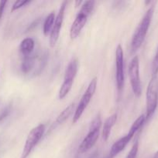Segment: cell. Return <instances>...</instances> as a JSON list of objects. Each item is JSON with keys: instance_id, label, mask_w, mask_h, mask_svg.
Masks as SVG:
<instances>
[{"instance_id": "9", "label": "cell", "mask_w": 158, "mask_h": 158, "mask_svg": "<svg viewBox=\"0 0 158 158\" xmlns=\"http://www.w3.org/2000/svg\"><path fill=\"white\" fill-rule=\"evenodd\" d=\"M100 134V129H89L88 134L84 138L78 148V153L84 154L93 148Z\"/></svg>"}, {"instance_id": "22", "label": "cell", "mask_w": 158, "mask_h": 158, "mask_svg": "<svg viewBox=\"0 0 158 158\" xmlns=\"http://www.w3.org/2000/svg\"><path fill=\"white\" fill-rule=\"evenodd\" d=\"M6 4H7V1H0V19L2 17L3 12H4V9Z\"/></svg>"}, {"instance_id": "24", "label": "cell", "mask_w": 158, "mask_h": 158, "mask_svg": "<svg viewBox=\"0 0 158 158\" xmlns=\"http://www.w3.org/2000/svg\"><path fill=\"white\" fill-rule=\"evenodd\" d=\"M83 2H82V1H76L75 6H76V7H77V6H80V5L81 4V3H83Z\"/></svg>"}, {"instance_id": "6", "label": "cell", "mask_w": 158, "mask_h": 158, "mask_svg": "<svg viewBox=\"0 0 158 158\" xmlns=\"http://www.w3.org/2000/svg\"><path fill=\"white\" fill-rule=\"evenodd\" d=\"M129 77L132 89L136 97H139L142 94L140 78H139V61L137 56L132 59L129 66Z\"/></svg>"}, {"instance_id": "7", "label": "cell", "mask_w": 158, "mask_h": 158, "mask_svg": "<svg viewBox=\"0 0 158 158\" xmlns=\"http://www.w3.org/2000/svg\"><path fill=\"white\" fill-rule=\"evenodd\" d=\"M116 79L118 90L121 91L124 86L125 74H124V53L121 45H118L116 49Z\"/></svg>"}, {"instance_id": "2", "label": "cell", "mask_w": 158, "mask_h": 158, "mask_svg": "<svg viewBox=\"0 0 158 158\" xmlns=\"http://www.w3.org/2000/svg\"><path fill=\"white\" fill-rule=\"evenodd\" d=\"M94 1L84 2L70 29V37L71 40H75L80 35L82 29L86 24L88 16L94 9Z\"/></svg>"}, {"instance_id": "3", "label": "cell", "mask_w": 158, "mask_h": 158, "mask_svg": "<svg viewBox=\"0 0 158 158\" xmlns=\"http://www.w3.org/2000/svg\"><path fill=\"white\" fill-rule=\"evenodd\" d=\"M147 114L146 120L153 116L158 103V79L157 76H153L149 82L147 89Z\"/></svg>"}, {"instance_id": "17", "label": "cell", "mask_w": 158, "mask_h": 158, "mask_svg": "<svg viewBox=\"0 0 158 158\" xmlns=\"http://www.w3.org/2000/svg\"><path fill=\"white\" fill-rule=\"evenodd\" d=\"M55 19L56 17L54 12H51L46 18L44 23H43V32L44 35H48V34L51 32V30H52L53 26H54V21H55Z\"/></svg>"}, {"instance_id": "15", "label": "cell", "mask_w": 158, "mask_h": 158, "mask_svg": "<svg viewBox=\"0 0 158 158\" xmlns=\"http://www.w3.org/2000/svg\"><path fill=\"white\" fill-rule=\"evenodd\" d=\"M74 103H72L69 105V106H67L58 116H57V119L55 120V123L56 124L59 125V124H61L63 123L72 114L73 111H74Z\"/></svg>"}, {"instance_id": "25", "label": "cell", "mask_w": 158, "mask_h": 158, "mask_svg": "<svg viewBox=\"0 0 158 158\" xmlns=\"http://www.w3.org/2000/svg\"><path fill=\"white\" fill-rule=\"evenodd\" d=\"M153 158H158V151L156 153V154H154V156H153Z\"/></svg>"}, {"instance_id": "11", "label": "cell", "mask_w": 158, "mask_h": 158, "mask_svg": "<svg viewBox=\"0 0 158 158\" xmlns=\"http://www.w3.org/2000/svg\"><path fill=\"white\" fill-rule=\"evenodd\" d=\"M78 69V61L77 59H73L68 65L64 73V81L74 83V80L77 75Z\"/></svg>"}, {"instance_id": "5", "label": "cell", "mask_w": 158, "mask_h": 158, "mask_svg": "<svg viewBox=\"0 0 158 158\" xmlns=\"http://www.w3.org/2000/svg\"><path fill=\"white\" fill-rule=\"evenodd\" d=\"M97 83L98 80L96 77L93 78L91 80V81L90 82L89 85H88V88H87L86 91L85 92V94H83V96L81 98L80 102H79L78 105H77V107L76 109L75 112H74V117H73L72 122L73 123H75L79 119L81 118V117L83 114L84 111L85 110V109L88 106V103L91 101V98L94 96V92L96 90V87H97Z\"/></svg>"}, {"instance_id": "18", "label": "cell", "mask_w": 158, "mask_h": 158, "mask_svg": "<svg viewBox=\"0 0 158 158\" xmlns=\"http://www.w3.org/2000/svg\"><path fill=\"white\" fill-rule=\"evenodd\" d=\"M138 150H139V142H138V140H136V142L133 145L131 150H130L128 155L126 156L125 158H136V156H137L138 154Z\"/></svg>"}, {"instance_id": "14", "label": "cell", "mask_w": 158, "mask_h": 158, "mask_svg": "<svg viewBox=\"0 0 158 158\" xmlns=\"http://www.w3.org/2000/svg\"><path fill=\"white\" fill-rule=\"evenodd\" d=\"M35 55L26 56L21 63V70L23 73H29L35 65Z\"/></svg>"}, {"instance_id": "19", "label": "cell", "mask_w": 158, "mask_h": 158, "mask_svg": "<svg viewBox=\"0 0 158 158\" xmlns=\"http://www.w3.org/2000/svg\"><path fill=\"white\" fill-rule=\"evenodd\" d=\"M152 73H153V76H157L158 74V47L157 49H156V54H155L154 59H153V60Z\"/></svg>"}, {"instance_id": "16", "label": "cell", "mask_w": 158, "mask_h": 158, "mask_svg": "<svg viewBox=\"0 0 158 158\" xmlns=\"http://www.w3.org/2000/svg\"><path fill=\"white\" fill-rule=\"evenodd\" d=\"M146 121V116L144 114H142V115L139 116L137 119L134 121V123H133V125L130 127L129 131L127 134V135L130 137V138H133V136L135 135L136 132L139 131L141 128V127L143 125V123H145Z\"/></svg>"}, {"instance_id": "23", "label": "cell", "mask_w": 158, "mask_h": 158, "mask_svg": "<svg viewBox=\"0 0 158 158\" xmlns=\"http://www.w3.org/2000/svg\"><path fill=\"white\" fill-rule=\"evenodd\" d=\"M89 158H99V153L98 151H96Z\"/></svg>"}, {"instance_id": "4", "label": "cell", "mask_w": 158, "mask_h": 158, "mask_svg": "<svg viewBox=\"0 0 158 158\" xmlns=\"http://www.w3.org/2000/svg\"><path fill=\"white\" fill-rule=\"evenodd\" d=\"M44 133V124H40L31 130L29 134H28L26 142H25L23 152H22L21 157L20 158H27L29 157V155L31 154V152H32L33 148L36 147V145L41 140Z\"/></svg>"}, {"instance_id": "13", "label": "cell", "mask_w": 158, "mask_h": 158, "mask_svg": "<svg viewBox=\"0 0 158 158\" xmlns=\"http://www.w3.org/2000/svg\"><path fill=\"white\" fill-rule=\"evenodd\" d=\"M35 47V42L32 38H26L20 45V51L24 56L32 54Z\"/></svg>"}, {"instance_id": "8", "label": "cell", "mask_w": 158, "mask_h": 158, "mask_svg": "<svg viewBox=\"0 0 158 158\" xmlns=\"http://www.w3.org/2000/svg\"><path fill=\"white\" fill-rule=\"evenodd\" d=\"M67 6V2H63L61 4L59 10L58 14H57V17L54 21V26L51 30L50 35V47H54L57 43V40L59 39V35H60V29H61L62 24L64 22V12L65 9Z\"/></svg>"}, {"instance_id": "21", "label": "cell", "mask_w": 158, "mask_h": 158, "mask_svg": "<svg viewBox=\"0 0 158 158\" xmlns=\"http://www.w3.org/2000/svg\"><path fill=\"white\" fill-rule=\"evenodd\" d=\"M10 111H11L10 105H8V106H6V107H4L2 110V111L0 112V122L2 121L4 119H6V117L9 115Z\"/></svg>"}, {"instance_id": "1", "label": "cell", "mask_w": 158, "mask_h": 158, "mask_svg": "<svg viewBox=\"0 0 158 158\" xmlns=\"http://www.w3.org/2000/svg\"><path fill=\"white\" fill-rule=\"evenodd\" d=\"M153 12H154V8H150L146 12L142 20L139 22V25L136 27L131 41V49L133 52L137 51L145 40L146 35L148 32L152 18H153Z\"/></svg>"}, {"instance_id": "10", "label": "cell", "mask_w": 158, "mask_h": 158, "mask_svg": "<svg viewBox=\"0 0 158 158\" xmlns=\"http://www.w3.org/2000/svg\"><path fill=\"white\" fill-rule=\"evenodd\" d=\"M131 140L132 138H130L127 134L125 137H122V138H120L119 140H118L117 141L115 142V143H113V145L111 148V150H110L109 154H108L105 158H114L116 156H117L121 151H122L125 149L126 145L128 144L129 142Z\"/></svg>"}, {"instance_id": "12", "label": "cell", "mask_w": 158, "mask_h": 158, "mask_svg": "<svg viewBox=\"0 0 158 158\" xmlns=\"http://www.w3.org/2000/svg\"><path fill=\"white\" fill-rule=\"evenodd\" d=\"M117 121V114H114L106 119L102 128V138L104 141H107L109 137L111 131Z\"/></svg>"}, {"instance_id": "20", "label": "cell", "mask_w": 158, "mask_h": 158, "mask_svg": "<svg viewBox=\"0 0 158 158\" xmlns=\"http://www.w3.org/2000/svg\"><path fill=\"white\" fill-rule=\"evenodd\" d=\"M30 2V1H26V0H19V1H15L14 2V4L12 5V12H14V11L17 10V9H20L23 6H25L26 4Z\"/></svg>"}]
</instances>
